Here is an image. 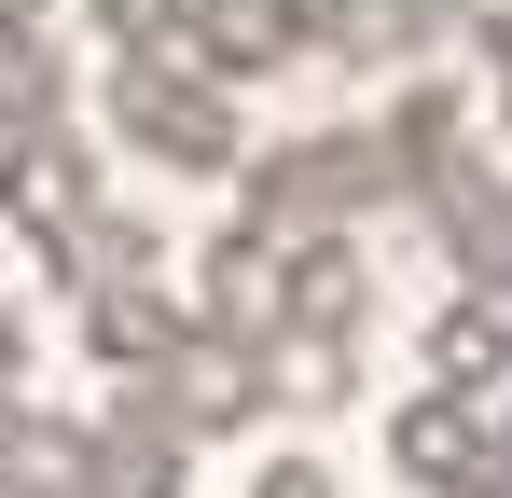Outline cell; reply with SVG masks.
Here are the masks:
<instances>
[{
	"label": "cell",
	"mask_w": 512,
	"mask_h": 498,
	"mask_svg": "<svg viewBox=\"0 0 512 498\" xmlns=\"http://www.w3.org/2000/svg\"><path fill=\"white\" fill-rule=\"evenodd\" d=\"M14 498H70V485H14Z\"/></svg>",
	"instance_id": "5"
},
{
	"label": "cell",
	"mask_w": 512,
	"mask_h": 498,
	"mask_svg": "<svg viewBox=\"0 0 512 498\" xmlns=\"http://www.w3.org/2000/svg\"><path fill=\"white\" fill-rule=\"evenodd\" d=\"M14 360H28V332H14V319H0V374H14Z\"/></svg>",
	"instance_id": "4"
},
{
	"label": "cell",
	"mask_w": 512,
	"mask_h": 498,
	"mask_svg": "<svg viewBox=\"0 0 512 498\" xmlns=\"http://www.w3.org/2000/svg\"><path fill=\"white\" fill-rule=\"evenodd\" d=\"M250 498H333V471H319V457H277V471H263Z\"/></svg>",
	"instance_id": "3"
},
{
	"label": "cell",
	"mask_w": 512,
	"mask_h": 498,
	"mask_svg": "<svg viewBox=\"0 0 512 498\" xmlns=\"http://www.w3.org/2000/svg\"><path fill=\"white\" fill-rule=\"evenodd\" d=\"M111 125H125L139 153H167V166H236V111H222V83L180 70V56H125Z\"/></svg>",
	"instance_id": "1"
},
{
	"label": "cell",
	"mask_w": 512,
	"mask_h": 498,
	"mask_svg": "<svg viewBox=\"0 0 512 498\" xmlns=\"http://www.w3.org/2000/svg\"><path fill=\"white\" fill-rule=\"evenodd\" d=\"M194 0H97V42H125V56H167V28Z\"/></svg>",
	"instance_id": "2"
}]
</instances>
